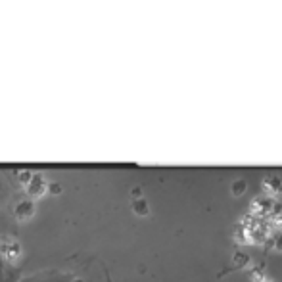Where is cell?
<instances>
[{
  "instance_id": "5",
  "label": "cell",
  "mask_w": 282,
  "mask_h": 282,
  "mask_svg": "<svg viewBox=\"0 0 282 282\" xmlns=\"http://www.w3.org/2000/svg\"><path fill=\"white\" fill-rule=\"evenodd\" d=\"M244 188H246V186H244V184L240 183V184H238V186H236V188H234V192H236V194H240V192L244 190Z\"/></svg>"
},
{
  "instance_id": "4",
  "label": "cell",
  "mask_w": 282,
  "mask_h": 282,
  "mask_svg": "<svg viewBox=\"0 0 282 282\" xmlns=\"http://www.w3.org/2000/svg\"><path fill=\"white\" fill-rule=\"evenodd\" d=\"M249 276H251V280H256V282L265 280V274H263V271H259V267H256V269L249 273Z\"/></svg>"
},
{
  "instance_id": "3",
  "label": "cell",
  "mask_w": 282,
  "mask_h": 282,
  "mask_svg": "<svg viewBox=\"0 0 282 282\" xmlns=\"http://www.w3.org/2000/svg\"><path fill=\"white\" fill-rule=\"evenodd\" d=\"M263 190L269 194V196H280L282 194V181L278 177H265L263 179Z\"/></svg>"
},
{
  "instance_id": "7",
  "label": "cell",
  "mask_w": 282,
  "mask_h": 282,
  "mask_svg": "<svg viewBox=\"0 0 282 282\" xmlns=\"http://www.w3.org/2000/svg\"><path fill=\"white\" fill-rule=\"evenodd\" d=\"M278 227H282V217L278 219Z\"/></svg>"
},
{
  "instance_id": "1",
  "label": "cell",
  "mask_w": 282,
  "mask_h": 282,
  "mask_svg": "<svg viewBox=\"0 0 282 282\" xmlns=\"http://www.w3.org/2000/svg\"><path fill=\"white\" fill-rule=\"evenodd\" d=\"M0 253L8 259V261H16V259L19 258V253H21V248H19L17 240L4 238V240L0 242Z\"/></svg>"
},
{
  "instance_id": "8",
  "label": "cell",
  "mask_w": 282,
  "mask_h": 282,
  "mask_svg": "<svg viewBox=\"0 0 282 282\" xmlns=\"http://www.w3.org/2000/svg\"><path fill=\"white\" fill-rule=\"evenodd\" d=\"M267 282H271V280H267Z\"/></svg>"
},
{
  "instance_id": "6",
  "label": "cell",
  "mask_w": 282,
  "mask_h": 282,
  "mask_svg": "<svg viewBox=\"0 0 282 282\" xmlns=\"http://www.w3.org/2000/svg\"><path fill=\"white\" fill-rule=\"evenodd\" d=\"M276 248H278V249H282V240L278 242V244H276Z\"/></svg>"
},
{
  "instance_id": "2",
  "label": "cell",
  "mask_w": 282,
  "mask_h": 282,
  "mask_svg": "<svg viewBox=\"0 0 282 282\" xmlns=\"http://www.w3.org/2000/svg\"><path fill=\"white\" fill-rule=\"evenodd\" d=\"M274 208L273 200L267 198V196H259L251 202V215L258 217V215H267V213H271Z\"/></svg>"
}]
</instances>
